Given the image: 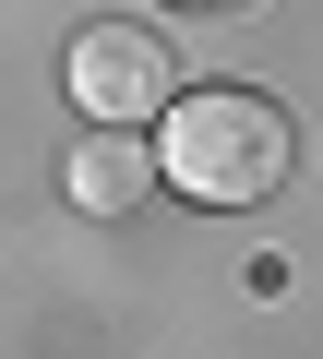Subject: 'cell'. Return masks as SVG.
Masks as SVG:
<instances>
[{
  "mask_svg": "<svg viewBox=\"0 0 323 359\" xmlns=\"http://www.w3.org/2000/svg\"><path fill=\"white\" fill-rule=\"evenodd\" d=\"M156 120H168L156 132V180H180L192 204H263L299 168V120L275 96H252V84H192Z\"/></svg>",
  "mask_w": 323,
  "mask_h": 359,
  "instance_id": "1",
  "label": "cell"
},
{
  "mask_svg": "<svg viewBox=\"0 0 323 359\" xmlns=\"http://www.w3.org/2000/svg\"><path fill=\"white\" fill-rule=\"evenodd\" d=\"M60 72H72V108H84L96 132H144L156 108L180 96V48L156 36V25H132V13H96Z\"/></svg>",
  "mask_w": 323,
  "mask_h": 359,
  "instance_id": "2",
  "label": "cell"
},
{
  "mask_svg": "<svg viewBox=\"0 0 323 359\" xmlns=\"http://www.w3.org/2000/svg\"><path fill=\"white\" fill-rule=\"evenodd\" d=\"M60 192H72L84 216H132V204L156 192V156H144L132 132H84V144H72V168H60Z\"/></svg>",
  "mask_w": 323,
  "mask_h": 359,
  "instance_id": "3",
  "label": "cell"
},
{
  "mask_svg": "<svg viewBox=\"0 0 323 359\" xmlns=\"http://www.w3.org/2000/svg\"><path fill=\"white\" fill-rule=\"evenodd\" d=\"M180 13H228V0H180Z\"/></svg>",
  "mask_w": 323,
  "mask_h": 359,
  "instance_id": "4",
  "label": "cell"
}]
</instances>
